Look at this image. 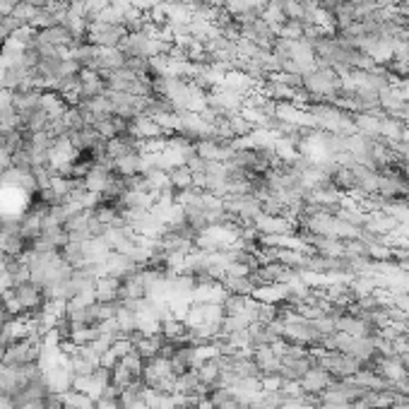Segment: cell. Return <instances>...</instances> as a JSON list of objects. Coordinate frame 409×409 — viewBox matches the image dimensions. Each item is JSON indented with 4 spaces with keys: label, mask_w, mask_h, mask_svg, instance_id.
<instances>
[{
    "label": "cell",
    "mask_w": 409,
    "mask_h": 409,
    "mask_svg": "<svg viewBox=\"0 0 409 409\" xmlns=\"http://www.w3.org/2000/svg\"><path fill=\"white\" fill-rule=\"evenodd\" d=\"M332 376L328 374L321 366H313V369H308L306 374L301 376V380H298V385H301L303 395H321V392L328 390L330 385H332Z\"/></svg>",
    "instance_id": "obj_4"
},
{
    "label": "cell",
    "mask_w": 409,
    "mask_h": 409,
    "mask_svg": "<svg viewBox=\"0 0 409 409\" xmlns=\"http://www.w3.org/2000/svg\"><path fill=\"white\" fill-rule=\"evenodd\" d=\"M166 176H169L171 188H176V191H183V188L195 186V183H193L191 169H188L186 164H176V166H171V169H166Z\"/></svg>",
    "instance_id": "obj_7"
},
{
    "label": "cell",
    "mask_w": 409,
    "mask_h": 409,
    "mask_svg": "<svg viewBox=\"0 0 409 409\" xmlns=\"http://www.w3.org/2000/svg\"><path fill=\"white\" fill-rule=\"evenodd\" d=\"M36 13H39V5H34V3H27V0H19L17 5L13 8V13L10 15H15V17L19 19L22 24H29L34 22V17H36Z\"/></svg>",
    "instance_id": "obj_8"
},
{
    "label": "cell",
    "mask_w": 409,
    "mask_h": 409,
    "mask_svg": "<svg viewBox=\"0 0 409 409\" xmlns=\"http://www.w3.org/2000/svg\"><path fill=\"white\" fill-rule=\"evenodd\" d=\"M80 82H82V99L80 102L92 99V97H99V94H106V80H104L97 70H89V67H85V70L80 72Z\"/></svg>",
    "instance_id": "obj_6"
},
{
    "label": "cell",
    "mask_w": 409,
    "mask_h": 409,
    "mask_svg": "<svg viewBox=\"0 0 409 409\" xmlns=\"http://www.w3.org/2000/svg\"><path fill=\"white\" fill-rule=\"evenodd\" d=\"M351 5L356 8V13H359V17H364V15L369 13H376V10H380V0H351Z\"/></svg>",
    "instance_id": "obj_9"
},
{
    "label": "cell",
    "mask_w": 409,
    "mask_h": 409,
    "mask_svg": "<svg viewBox=\"0 0 409 409\" xmlns=\"http://www.w3.org/2000/svg\"><path fill=\"white\" fill-rule=\"evenodd\" d=\"M10 166H13V154H10V150H0V174L8 171Z\"/></svg>",
    "instance_id": "obj_11"
},
{
    "label": "cell",
    "mask_w": 409,
    "mask_h": 409,
    "mask_svg": "<svg viewBox=\"0 0 409 409\" xmlns=\"http://www.w3.org/2000/svg\"><path fill=\"white\" fill-rule=\"evenodd\" d=\"M130 3H133L138 10L147 13V10H154L157 5H164V0H130Z\"/></svg>",
    "instance_id": "obj_10"
},
{
    "label": "cell",
    "mask_w": 409,
    "mask_h": 409,
    "mask_svg": "<svg viewBox=\"0 0 409 409\" xmlns=\"http://www.w3.org/2000/svg\"><path fill=\"white\" fill-rule=\"evenodd\" d=\"M27 3H34V5H39V8H44L46 0H27Z\"/></svg>",
    "instance_id": "obj_13"
},
{
    "label": "cell",
    "mask_w": 409,
    "mask_h": 409,
    "mask_svg": "<svg viewBox=\"0 0 409 409\" xmlns=\"http://www.w3.org/2000/svg\"><path fill=\"white\" fill-rule=\"evenodd\" d=\"M128 36V29L116 22H92L87 24V41L99 49H118L120 41Z\"/></svg>",
    "instance_id": "obj_1"
},
{
    "label": "cell",
    "mask_w": 409,
    "mask_h": 409,
    "mask_svg": "<svg viewBox=\"0 0 409 409\" xmlns=\"http://www.w3.org/2000/svg\"><path fill=\"white\" fill-rule=\"evenodd\" d=\"M94 296L102 303L120 301V277H113V275L99 277L97 284H94Z\"/></svg>",
    "instance_id": "obj_5"
},
{
    "label": "cell",
    "mask_w": 409,
    "mask_h": 409,
    "mask_svg": "<svg viewBox=\"0 0 409 409\" xmlns=\"http://www.w3.org/2000/svg\"><path fill=\"white\" fill-rule=\"evenodd\" d=\"M303 87L316 94H332L342 87V75L332 67H311L303 72Z\"/></svg>",
    "instance_id": "obj_2"
},
{
    "label": "cell",
    "mask_w": 409,
    "mask_h": 409,
    "mask_svg": "<svg viewBox=\"0 0 409 409\" xmlns=\"http://www.w3.org/2000/svg\"><path fill=\"white\" fill-rule=\"evenodd\" d=\"M241 36L248 39L250 44L260 46V49L272 51V46H275V41H277V29L270 27L263 17H258V19H253V22H248V24L241 27Z\"/></svg>",
    "instance_id": "obj_3"
},
{
    "label": "cell",
    "mask_w": 409,
    "mask_h": 409,
    "mask_svg": "<svg viewBox=\"0 0 409 409\" xmlns=\"http://www.w3.org/2000/svg\"><path fill=\"white\" fill-rule=\"evenodd\" d=\"M17 3H19V0H0V13H3V15H10V13H13V8H15Z\"/></svg>",
    "instance_id": "obj_12"
}]
</instances>
